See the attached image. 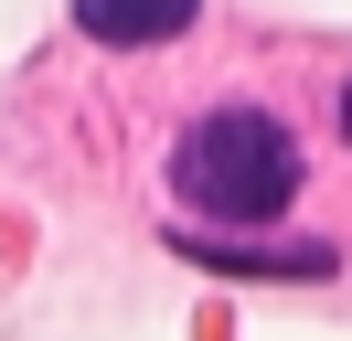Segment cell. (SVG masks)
I'll return each instance as SVG.
<instances>
[{
    "mask_svg": "<svg viewBox=\"0 0 352 341\" xmlns=\"http://www.w3.org/2000/svg\"><path fill=\"white\" fill-rule=\"evenodd\" d=\"M342 139H352V85H342Z\"/></svg>",
    "mask_w": 352,
    "mask_h": 341,
    "instance_id": "cell-4",
    "label": "cell"
},
{
    "mask_svg": "<svg viewBox=\"0 0 352 341\" xmlns=\"http://www.w3.org/2000/svg\"><path fill=\"white\" fill-rule=\"evenodd\" d=\"M171 182H182V203L214 213V224H267V213H288V192H299V139H288L278 118H256V107H214V118L182 128Z\"/></svg>",
    "mask_w": 352,
    "mask_h": 341,
    "instance_id": "cell-1",
    "label": "cell"
},
{
    "mask_svg": "<svg viewBox=\"0 0 352 341\" xmlns=\"http://www.w3.org/2000/svg\"><path fill=\"white\" fill-rule=\"evenodd\" d=\"M182 256L214 277H331V245H192L182 234Z\"/></svg>",
    "mask_w": 352,
    "mask_h": 341,
    "instance_id": "cell-3",
    "label": "cell"
},
{
    "mask_svg": "<svg viewBox=\"0 0 352 341\" xmlns=\"http://www.w3.org/2000/svg\"><path fill=\"white\" fill-rule=\"evenodd\" d=\"M192 11L203 0H75V21L96 43H171V32H192Z\"/></svg>",
    "mask_w": 352,
    "mask_h": 341,
    "instance_id": "cell-2",
    "label": "cell"
}]
</instances>
